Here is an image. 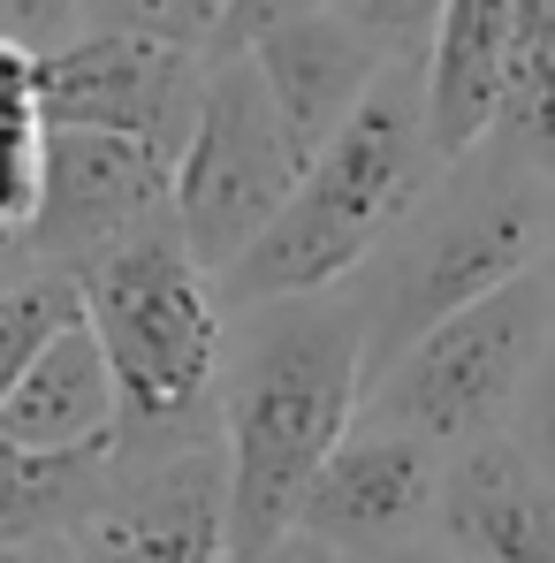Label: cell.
<instances>
[{
  "mask_svg": "<svg viewBox=\"0 0 555 563\" xmlns=\"http://www.w3.org/2000/svg\"><path fill=\"white\" fill-rule=\"evenodd\" d=\"M366 404V328L343 282L229 312L213 442L229 479V556L275 549Z\"/></svg>",
  "mask_w": 555,
  "mask_h": 563,
  "instance_id": "6da1fadb",
  "label": "cell"
},
{
  "mask_svg": "<svg viewBox=\"0 0 555 563\" xmlns=\"http://www.w3.org/2000/svg\"><path fill=\"white\" fill-rule=\"evenodd\" d=\"M548 221L555 176L533 168L525 153H510L502 137H479L471 153L442 161L434 184L411 198V213L343 275L358 328H366V380L457 305L541 267Z\"/></svg>",
  "mask_w": 555,
  "mask_h": 563,
  "instance_id": "7a4b0ae2",
  "label": "cell"
},
{
  "mask_svg": "<svg viewBox=\"0 0 555 563\" xmlns=\"http://www.w3.org/2000/svg\"><path fill=\"white\" fill-rule=\"evenodd\" d=\"M442 153L426 137V85L419 62H388L373 92L343 114V130L297 168L281 213L221 267V305H259L343 282L373 244L411 213V198L434 184Z\"/></svg>",
  "mask_w": 555,
  "mask_h": 563,
  "instance_id": "3957f363",
  "label": "cell"
},
{
  "mask_svg": "<svg viewBox=\"0 0 555 563\" xmlns=\"http://www.w3.org/2000/svg\"><path fill=\"white\" fill-rule=\"evenodd\" d=\"M77 275L85 328L107 351L114 374V450H184L213 442V380H221V343H229V305L213 267H198L176 213L114 236Z\"/></svg>",
  "mask_w": 555,
  "mask_h": 563,
  "instance_id": "277c9868",
  "label": "cell"
},
{
  "mask_svg": "<svg viewBox=\"0 0 555 563\" xmlns=\"http://www.w3.org/2000/svg\"><path fill=\"white\" fill-rule=\"evenodd\" d=\"M541 358H548V282L541 267H525L502 289L457 305L449 320H434L419 343H403L366 380L358 411L434 450H457L518 419L525 388L541 380Z\"/></svg>",
  "mask_w": 555,
  "mask_h": 563,
  "instance_id": "5b68a950",
  "label": "cell"
},
{
  "mask_svg": "<svg viewBox=\"0 0 555 563\" xmlns=\"http://www.w3.org/2000/svg\"><path fill=\"white\" fill-rule=\"evenodd\" d=\"M297 168H304V153L289 145L252 54L206 62V92H198L190 137L176 145V176H168V213L198 252V267L221 275L281 213Z\"/></svg>",
  "mask_w": 555,
  "mask_h": 563,
  "instance_id": "8992f818",
  "label": "cell"
},
{
  "mask_svg": "<svg viewBox=\"0 0 555 563\" xmlns=\"http://www.w3.org/2000/svg\"><path fill=\"white\" fill-rule=\"evenodd\" d=\"M221 556H229L221 442L114 450L92 503L62 533V563H221Z\"/></svg>",
  "mask_w": 555,
  "mask_h": 563,
  "instance_id": "52a82bcc",
  "label": "cell"
},
{
  "mask_svg": "<svg viewBox=\"0 0 555 563\" xmlns=\"http://www.w3.org/2000/svg\"><path fill=\"white\" fill-rule=\"evenodd\" d=\"M206 92V46L160 31H77L46 54V122L114 130L176 161Z\"/></svg>",
  "mask_w": 555,
  "mask_h": 563,
  "instance_id": "ba28073f",
  "label": "cell"
},
{
  "mask_svg": "<svg viewBox=\"0 0 555 563\" xmlns=\"http://www.w3.org/2000/svg\"><path fill=\"white\" fill-rule=\"evenodd\" d=\"M442 457L434 442L380 427V419H351V434L328 450V465L312 472L289 533L312 541L320 556H380V549H411L434 541V503H442Z\"/></svg>",
  "mask_w": 555,
  "mask_h": 563,
  "instance_id": "9c48e42d",
  "label": "cell"
},
{
  "mask_svg": "<svg viewBox=\"0 0 555 563\" xmlns=\"http://www.w3.org/2000/svg\"><path fill=\"white\" fill-rule=\"evenodd\" d=\"M168 176L176 161L114 137V130H54L46 137V184H38V213L23 229L38 267H85L114 236L145 229L168 213Z\"/></svg>",
  "mask_w": 555,
  "mask_h": 563,
  "instance_id": "30bf717a",
  "label": "cell"
},
{
  "mask_svg": "<svg viewBox=\"0 0 555 563\" xmlns=\"http://www.w3.org/2000/svg\"><path fill=\"white\" fill-rule=\"evenodd\" d=\"M434 541L471 563H555V465L518 427L457 442L442 457Z\"/></svg>",
  "mask_w": 555,
  "mask_h": 563,
  "instance_id": "8fae6325",
  "label": "cell"
},
{
  "mask_svg": "<svg viewBox=\"0 0 555 563\" xmlns=\"http://www.w3.org/2000/svg\"><path fill=\"white\" fill-rule=\"evenodd\" d=\"M244 54H252V69H259V85H267V99H275V114H281V130H289V145L304 161L343 130V114L388 69V54L373 46L351 15H335V8L289 15L275 31H259Z\"/></svg>",
  "mask_w": 555,
  "mask_h": 563,
  "instance_id": "7c38bea8",
  "label": "cell"
},
{
  "mask_svg": "<svg viewBox=\"0 0 555 563\" xmlns=\"http://www.w3.org/2000/svg\"><path fill=\"white\" fill-rule=\"evenodd\" d=\"M122 404H114V374L107 351L85 328V312L69 328L46 335V351L23 366V380L0 404V442L8 450H38V457H99L114 450Z\"/></svg>",
  "mask_w": 555,
  "mask_h": 563,
  "instance_id": "4fadbf2b",
  "label": "cell"
},
{
  "mask_svg": "<svg viewBox=\"0 0 555 563\" xmlns=\"http://www.w3.org/2000/svg\"><path fill=\"white\" fill-rule=\"evenodd\" d=\"M510 69V0H442V23L426 38L419 85H426V137L442 161L471 153L495 130Z\"/></svg>",
  "mask_w": 555,
  "mask_h": 563,
  "instance_id": "5bb4252c",
  "label": "cell"
},
{
  "mask_svg": "<svg viewBox=\"0 0 555 563\" xmlns=\"http://www.w3.org/2000/svg\"><path fill=\"white\" fill-rule=\"evenodd\" d=\"M46 54L23 38H0V229H31L46 184Z\"/></svg>",
  "mask_w": 555,
  "mask_h": 563,
  "instance_id": "9a60e30c",
  "label": "cell"
},
{
  "mask_svg": "<svg viewBox=\"0 0 555 563\" xmlns=\"http://www.w3.org/2000/svg\"><path fill=\"white\" fill-rule=\"evenodd\" d=\"M107 457L114 450H99V457H38V450H8L0 442V549L69 533V518L92 503Z\"/></svg>",
  "mask_w": 555,
  "mask_h": 563,
  "instance_id": "2e32d148",
  "label": "cell"
},
{
  "mask_svg": "<svg viewBox=\"0 0 555 563\" xmlns=\"http://www.w3.org/2000/svg\"><path fill=\"white\" fill-rule=\"evenodd\" d=\"M77 312H85V297H77L69 267H31V275H15L0 289V404L23 380V366L46 351V335L69 328Z\"/></svg>",
  "mask_w": 555,
  "mask_h": 563,
  "instance_id": "e0dca14e",
  "label": "cell"
},
{
  "mask_svg": "<svg viewBox=\"0 0 555 563\" xmlns=\"http://www.w3.org/2000/svg\"><path fill=\"white\" fill-rule=\"evenodd\" d=\"M335 15H351L388 62H426V38L442 23V0H328Z\"/></svg>",
  "mask_w": 555,
  "mask_h": 563,
  "instance_id": "ac0fdd59",
  "label": "cell"
},
{
  "mask_svg": "<svg viewBox=\"0 0 555 563\" xmlns=\"http://www.w3.org/2000/svg\"><path fill=\"white\" fill-rule=\"evenodd\" d=\"M85 31H160L206 46V0H85Z\"/></svg>",
  "mask_w": 555,
  "mask_h": 563,
  "instance_id": "d6986e66",
  "label": "cell"
},
{
  "mask_svg": "<svg viewBox=\"0 0 555 563\" xmlns=\"http://www.w3.org/2000/svg\"><path fill=\"white\" fill-rule=\"evenodd\" d=\"M312 8H328V0H213V15H206V62L244 54L259 31H275L289 15H312Z\"/></svg>",
  "mask_w": 555,
  "mask_h": 563,
  "instance_id": "ffe728a7",
  "label": "cell"
},
{
  "mask_svg": "<svg viewBox=\"0 0 555 563\" xmlns=\"http://www.w3.org/2000/svg\"><path fill=\"white\" fill-rule=\"evenodd\" d=\"M77 31H85V0H0V38H23V46L54 54Z\"/></svg>",
  "mask_w": 555,
  "mask_h": 563,
  "instance_id": "44dd1931",
  "label": "cell"
},
{
  "mask_svg": "<svg viewBox=\"0 0 555 563\" xmlns=\"http://www.w3.org/2000/svg\"><path fill=\"white\" fill-rule=\"evenodd\" d=\"M221 563H335V556H320L312 541H297V533H281L275 549H252V556H221Z\"/></svg>",
  "mask_w": 555,
  "mask_h": 563,
  "instance_id": "7402d4cb",
  "label": "cell"
},
{
  "mask_svg": "<svg viewBox=\"0 0 555 563\" xmlns=\"http://www.w3.org/2000/svg\"><path fill=\"white\" fill-rule=\"evenodd\" d=\"M343 563H471V556L442 549V541H411V549H380V556H343Z\"/></svg>",
  "mask_w": 555,
  "mask_h": 563,
  "instance_id": "603a6c76",
  "label": "cell"
},
{
  "mask_svg": "<svg viewBox=\"0 0 555 563\" xmlns=\"http://www.w3.org/2000/svg\"><path fill=\"white\" fill-rule=\"evenodd\" d=\"M31 267H38V260H31V244H23L15 229H0V289H8L15 275H31Z\"/></svg>",
  "mask_w": 555,
  "mask_h": 563,
  "instance_id": "cb8c5ba5",
  "label": "cell"
},
{
  "mask_svg": "<svg viewBox=\"0 0 555 563\" xmlns=\"http://www.w3.org/2000/svg\"><path fill=\"white\" fill-rule=\"evenodd\" d=\"M0 563H62V533H54V541H8Z\"/></svg>",
  "mask_w": 555,
  "mask_h": 563,
  "instance_id": "d4e9b609",
  "label": "cell"
},
{
  "mask_svg": "<svg viewBox=\"0 0 555 563\" xmlns=\"http://www.w3.org/2000/svg\"><path fill=\"white\" fill-rule=\"evenodd\" d=\"M206 15H213V0H206Z\"/></svg>",
  "mask_w": 555,
  "mask_h": 563,
  "instance_id": "484cf974",
  "label": "cell"
}]
</instances>
